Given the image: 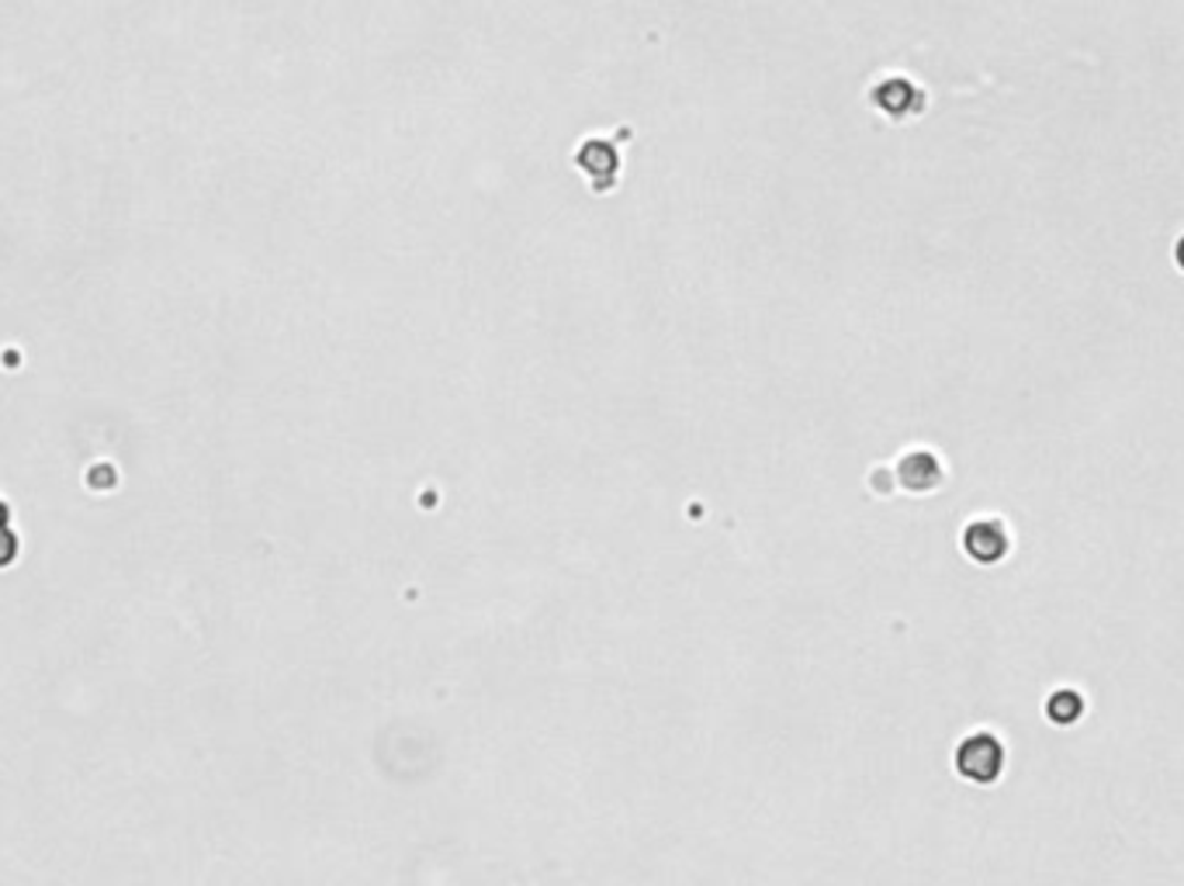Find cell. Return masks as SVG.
Listing matches in <instances>:
<instances>
[{
	"label": "cell",
	"mask_w": 1184,
	"mask_h": 886,
	"mask_svg": "<svg viewBox=\"0 0 1184 886\" xmlns=\"http://www.w3.org/2000/svg\"><path fill=\"white\" fill-rule=\"evenodd\" d=\"M956 769L969 783H994L1005 769V748L994 734H969L956 748Z\"/></svg>",
	"instance_id": "obj_1"
},
{
	"label": "cell",
	"mask_w": 1184,
	"mask_h": 886,
	"mask_svg": "<svg viewBox=\"0 0 1184 886\" xmlns=\"http://www.w3.org/2000/svg\"><path fill=\"white\" fill-rule=\"evenodd\" d=\"M963 547H966V555L974 558V561H980V565H994V561H1001V558H1005V550H1008V534H1005V526H1001V523H994V519H977V523H969V526H966V534H963Z\"/></svg>",
	"instance_id": "obj_2"
},
{
	"label": "cell",
	"mask_w": 1184,
	"mask_h": 886,
	"mask_svg": "<svg viewBox=\"0 0 1184 886\" xmlns=\"http://www.w3.org/2000/svg\"><path fill=\"white\" fill-rule=\"evenodd\" d=\"M901 478L908 489L925 492V489L939 485V464L929 458V453H911V458L901 464Z\"/></svg>",
	"instance_id": "obj_3"
},
{
	"label": "cell",
	"mask_w": 1184,
	"mask_h": 886,
	"mask_svg": "<svg viewBox=\"0 0 1184 886\" xmlns=\"http://www.w3.org/2000/svg\"><path fill=\"white\" fill-rule=\"evenodd\" d=\"M1046 713L1053 717L1056 724H1074L1081 717V697H1077V692H1071V689H1060L1056 697L1046 703Z\"/></svg>",
	"instance_id": "obj_4"
},
{
	"label": "cell",
	"mask_w": 1184,
	"mask_h": 886,
	"mask_svg": "<svg viewBox=\"0 0 1184 886\" xmlns=\"http://www.w3.org/2000/svg\"><path fill=\"white\" fill-rule=\"evenodd\" d=\"M1177 260H1181V267H1184V243H1181V250H1177Z\"/></svg>",
	"instance_id": "obj_5"
}]
</instances>
